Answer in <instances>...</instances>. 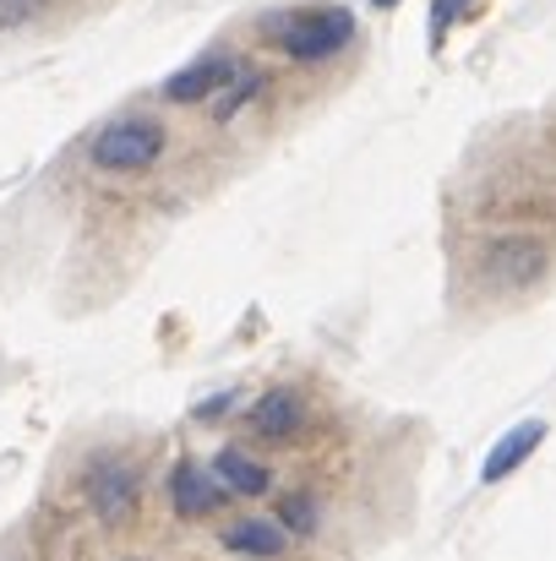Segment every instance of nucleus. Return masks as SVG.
<instances>
[{
  "label": "nucleus",
  "mask_w": 556,
  "mask_h": 561,
  "mask_svg": "<svg viewBox=\"0 0 556 561\" xmlns=\"http://www.w3.org/2000/svg\"><path fill=\"white\" fill-rule=\"evenodd\" d=\"M240 66H246V60H240L235 49H207V55H196L191 66L164 77L159 99H164V104H185V110H191V104H213V99L240 77Z\"/></svg>",
  "instance_id": "nucleus-7"
},
{
  "label": "nucleus",
  "mask_w": 556,
  "mask_h": 561,
  "mask_svg": "<svg viewBox=\"0 0 556 561\" xmlns=\"http://www.w3.org/2000/svg\"><path fill=\"white\" fill-rule=\"evenodd\" d=\"M235 409H240V392L229 387V392H213V398H202V403L191 409V420H196V425H218V420H224V414H235Z\"/></svg>",
  "instance_id": "nucleus-14"
},
{
  "label": "nucleus",
  "mask_w": 556,
  "mask_h": 561,
  "mask_svg": "<svg viewBox=\"0 0 556 561\" xmlns=\"http://www.w3.org/2000/svg\"><path fill=\"white\" fill-rule=\"evenodd\" d=\"M273 518L284 524V535L295 546H311L322 535V496L311 485H290V491H273Z\"/></svg>",
  "instance_id": "nucleus-11"
},
{
  "label": "nucleus",
  "mask_w": 556,
  "mask_h": 561,
  "mask_svg": "<svg viewBox=\"0 0 556 561\" xmlns=\"http://www.w3.org/2000/svg\"><path fill=\"white\" fill-rule=\"evenodd\" d=\"M458 16H464V0H431V22H436V33L453 27Z\"/></svg>",
  "instance_id": "nucleus-15"
},
{
  "label": "nucleus",
  "mask_w": 556,
  "mask_h": 561,
  "mask_svg": "<svg viewBox=\"0 0 556 561\" xmlns=\"http://www.w3.org/2000/svg\"><path fill=\"white\" fill-rule=\"evenodd\" d=\"M77 491H82V507H88L104 529H126V524L143 513V496H148V458L121 453V447L93 453V458L82 463Z\"/></svg>",
  "instance_id": "nucleus-3"
},
{
  "label": "nucleus",
  "mask_w": 556,
  "mask_h": 561,
  "mask_svg": "<svg viewBox=\"0 0 556 561\" xmlns=\"http://www.w3.org/2000/svg\"><path fill=\"white\" fill-rule=\"evenodd\" d=\"M317 425V409H311V398L300 392V387H273V392H262L246 414H240V431L257 442V447H268V453H284V447H295V442H306V431Z\"/></svg>",
  "instance_id": "nucleus-5"
},
{
  "label": "nucleus",
  "mask_w": 556,
  "mask_h": 561,
  "mask_svg": "<svg viewBox=\"0 0 556 561\" xmlns=\"http://www.w3.org/2000/svg\"><path fill=\"white\" fill-rule=\"evenodd\" d=\"M546 436H552V420H519L513 431H502L497 442H491V453H486V463H480V480L486 485H502V480H513L541 447H546Z\"/></svg>",
  "instance_id": "nucleus-10"
},
{
  "label": "nucleus",
  "mask_w": 556,
  "mask_h": 561,
  "mask_svg": "<svg viewBox=\"0 0 556 561\" xmlns=\"http://www.w3.org/2000/svg\"><path fill=\"white\" fill-rule=\"evenodd\" d=\"M371 5H376V11H387V5H398V0H371Z\"/></svg>",
  "instance_id": "nucleus-16"
},
{
  "label": "nucleus",
  "mask_w": 556,
  "mask_h": 561,
  "mask_svg": "<svg viewBox=\"0 0 556 561\" xmlns=\"http://www.w3.org/2000/svg\"><path fill=\"white\" fill-rule=\"evenodd\" d=\"M44 11H49V0H0V33L27 27V22H38Z\"/></svg>",
  "instance_id": "nucleus-13"
},
{
  "label": "nucleus",
  "mask_w": 556,
  "mask_h": 561,
  "mask_svg": "<svg viewBox=\"0 0 556 561\" xmlns=\"http://www.w3.org/2000/svg\"><path fill=\"white\" fill-rule=\"evenodd\" d=\"M257 38H262L273 55L295 60V66H333V60H344V55L355 49L361 22H355V11L339 5V0H311V5L268 11V16L257 22Z\"/></svg>",
  "instance_id": "nucleus-2"
},
{
  "label": "nucleus",
  "mask_w": 556,
  "mask_h": 561,
  "mask_svg": "<svg viewBox=\"0 0 556 561\" xmlns=\"http://www.w3.org/2000/svg\"><path fill=\"white\" fill-rule=\"evenodd\" d=\"M213 540L235 561H290V551H295V540L284 535V524L273 513H235L218 524Z\"/></svg>",
  "instance_id": "nucleus-8"
},
{
  "label": "nucleus",
  "mask_w": 556,
  "mask_h": 561,
  "mask_svg": "<svg viewBox=\"0 0 556 561\" xmlns=\"http://www.w3.org/2000/svg\"><path fill=\"white\" fill-rule=\"evenodd\" d=\"M458 273L491 306L535 300L556 284V234L552 229H475L458 240Z\"/></svg>",
  "instance_id": "nucleus-1"
},
{
  "label": "nucleus",
  "mask_w": 556,
  "mask_h": 561,
  "mask_svg": "<svg viewBox=\"0 0 556 561\" xmlns=\"http://www.w3.org/2000/svg\"><path fill=\"white\" fill-rule=\"evenodd\" d=\"M164 153H170V126H164V115H154V110L115 115V121L99 126L93 142H88V164H93L99 175H143V170H154Z\"/></svg>",
  "instance_id": "nucleus-4"
},
{
  "label": "nucleus",
  "mask_w": 556,
  "mask_h": 561,
  "mask_svg": "<svg viewBox=\"0 0 556 561\" xmlns=\"http://www.w3.org/2000/svg\"><path fill=\"white\" fill-rule=\"evenodd\" d=\"M126 561H143V557H126Z\"/></svg>",
  "instance_id": "nucleus-17"
},
{
  "label": "nucleus",
  "mask_w": 556,
  "mask_h": 561,
  "mask_svg": "<svg viewBox=\"0 0 556 561\" xmlns=\"http://www.w3.org/2000/svg\"><path fill=\"white\" fill-rule=\"evenodd\" d=\"M262 88H268V71H257V66H240V77L207 104V121L213 126H229V121H240V110L251 104V99H262Z\"/></svg>",
  "instance_id": "nucleus-12"
},
{
  "label": "nucleus",
  "mask_w": 556,
  "mask_h": 561,
  "mask_svg": "<svg viewBox=\"0 0 556 561\" xmlns=\"http://www.w3.org/2000/svg\"><path fill=\"white\" fill-rule=\"evenodd\" d=\"M207 469H213V480L224 485L229 502H262V496L279 491L273 463H262V458H257L251 447H240V442H224V447L207 458Z\"/></svg>",
  "instance_id": "nucleus-9"
},
{
  "label": "nucleus",
  "mask_w": 556,
  "mask_h": 561,
  "mask_svg": "<svg viewBox=\"0 0 556 561\" xmlns=\"http://www.w3.org/2000/svg\"><path fill=\"white\" fill-rule=\"evenodd\" d=\"M164 491H170V513H175L181 524H207V518H218V513L229 507L224 485L213 480L207 458H196V453H181V458L170 463Z\"/></svg>",
  "instance_id": "nucleus-6"
}]
</instances>
